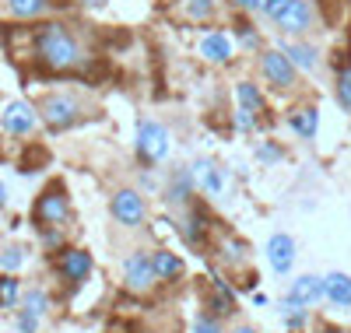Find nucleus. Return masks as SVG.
Returning <instances> with one entry per match:
<instances>
[{
  "mask_svg": "<svg viewBox=\"0 0 351 333\" xmlns=\"http://www.w3.org/2000/svg\"><path fill=\"white\" fill-rule=\"evenodd\" d=\"M32 46H36V56L39 64H46L49 71H71L81 64V42L74 39V32L60 21H49V25H39L36 36H32Z\"/></svg>",
  "mask_w": 351,
  "mask_h": 333,
  "instance_id": "1",
  "label": "nucleus"
},
{
  "mask_svg": "<svg viewBox=\"0 0 351 333\" xmlns=\"http://www.w3.org/2000/svg\"><path fill=\"white\" fill-rule=\"evenodd\" d=\"M267 18L278 28V36H285V39H309L319 25L316 0H285V4L278 11H271Z\"/></svg>",
  "mask_w": 351,
  "mask_h": 333,
  "instance_id": "2",
  "label": "nucleus"
},
{
  "mask_svg": "<svg viewBox=\"0 0 351 333\" xmlns=\"http://www.w3.org/2000/svg\"><path fill=\"white\" fill-rule=\"evenodd\" d=\"M134 147H137V158L144 165H158L169 158V147H172V137L165 130V123H158L155 116H141L137 119V137H134Z\"/></svg>",
  "mask_w": 351,
  "mask_h": 333,
  "instance_id": "3",
  "label": "nucleus"
},
{
  "mask_svg": "<svg viewBox=\"0 0 351 333\" xmlns=\"http://www.w3.org/2000/svg\"><path fill=\"white\" fill-rule=\"evenodd\" d=\"M260 77L267 81L271 92H281V95H288V92H295V88H299V67L291 64L278 46L260 53Z\"/></svg>",
  "mask_w": 351,
  "mask_h": 333,
  "instance_id": "4",
  "label": "nucleus"
},
{
  "mask_svg": "<svg viewBox=\"0 0 351 333\" xmlns=\"http://www.w3.org/2000/svg\"><path fill=\"white\" fill-rule=\"evenodd\" d=\"M109 210H112V221L123 225V228H141L144 221H148V204H144V197L137 190H130V186L112 193Z\"/></svg>",
  "mask_w": 351,
  "mask_h": 333,
  "instance_id": "5",
  "label": "nucleus"
},
{
  "mask_svg": "<svg viewBox=\"0 0 351 333\" xmlns=\"http://www.w3.org/2000/svg\"><path fill=\"white\" fill-rule=\"evenodd\" d=\"M197 56L211 67H228L232 56H236V39H232L225 28H208L197 39Z\"/></svg>",
  "mask_w": 351,
  "mask_h": 333,
  "instance_id": "6",
  "label": "nucleus"
},
{
  "mask_svg": "<svg viewBox=\"0 0 351 333\" xmlns=\"http://www.w3.org/2000/svg\"><path fill=\"white\" fill-rule=\"evenodd\" d=\"M263 253H267V263L278 278H288L291 270H295V260H299V246L295 238H291L288 232H274L267 238V246H263Z\"/></svg>",
  "mask_w": 351,
  "mask_h": 333,
  "instance_id": "7",
  "label": "nucleus"
},
{
  "mask_svg": "<svg viewBox=\"0 0 351 333\" xmlns=\"http://www.w3.org/2000/svg\"><path fill=\"white\" fill-rule=\"evenodd\" d=\"M39 112H43V119H46V123H49L53 130H67V127H74V123H77L81 106H77V99H74V95L56 92V95H46V102L39 106Z\"/></svg>",
  "mask_w": 351,
  "mask_h": 333,
  "instance_id": "8",
  "label": "nucleus"
},
{
  "mask_svg": "<svg viewBox=\"0 0 351 333\" xmlns=\"http://www.w3.org/2000/svg\"><path fill=\"white\" fill-rule=\"evenodd\" d=\"M123 281H127L130 291H148V288L158 281L155 263H152V253H144V249L127 253V260H123Z\"/></svg>",
  "mask_w": 351,
  "mask_h": 333,
  "instance_id": "9",
  "label": "nucleus"
},
{
  "mask_svg": "<svg viewBox=\"0 0 351 333\" xmlns=\"http://www.w3.org/2000/svg\"><path fill=\"white\" fill-rule=\"evenodd\" d=\"M278 49L299 67V74H316L319 64H324V53H319V46L309 42V39H285L281 36L278 39Z\"/></svg>",
  "mask_w": 351,
  "mask_h": 333,
  "instance_id": "10",
  "label": "nucleus"
},
{
  "mask_svg": "<svg viewBox=\"0 0 351 333\" xmlns=\"http://www.w3.org/2000/svg\"><path fill=\"white\" fill-rule=\"evenodd\" d=\"M0 127H4L8 134H14V137H28L39 127V112H36V106L14 99V102L4 106V112H0Z\"/></svg>",
  "mask_w": 351,
  "mask_h": 333,
  "instance_id": "11",
  "label": "nucleus"
},
{
  "mask_svg": "<svg viewBox=\"0 0 351 333\" xmlns=\"http://www.w3.org/2000/svg\"><path fill=\"white\" fill-rule=\"evenodd\" d=\"M327 291H324V278L319 274H299L295 281L288 284L285 291V306H295V309H309L316 301H324Z\"/></svg>",
  "mask_w": 351,
  "mask_h": 333,
  "instance_id": "12",
  "label": "nucleus"
},
{
  "mask_svg": "<svg viewBox=\"0 0 351 333\" xmlns=\"http://www.w3.org/2000/svg\"><path fill=\"white\" fill-rule=\"evenodd\" d=\"M67 214H71V204H67L64 186H49V190L36 200V221L46 225V228H49V225H64Z\"/></svg>",
  "mask_w": 351,
  "mask_h": 333,
  "instance_id": "13",
  "label": "nucleus"
},
{
  "mask_svg": "<svg viewBox=\"0 0 351 333\" xmlns=\"http://www.w3.org/2000/svg\"><path fill=\"white\" fill-rule=\"evenodd\" d=\"M190 172H193V179H197V190H204L208 197H221L225 186H228V172H225L218 162H211V158H197V162L190 165Z\"/></svg>",
  "mask_w": 351,
  "mask_h": 333,
  "instance_id": "14",
  "label": "nucleus"
},
{
  "mask_svg": "<svg viewBox=\"0 0 351 333\" xmlns=\"http://www.w3.org/2000/svg\"><path fill=\"white\" fill-rule=\"evenodd\" d=\"M285 123L299 140H316V134H319V106H313V102L291 106L288 116H285Z\"/></svg>",
  "mask_w": 351,
  "mask_h": 333,
  "instance_id": "15",
  "label": "nucleus"
},
{
  "mask_svg": "<svg viewBox=\"0 0 351 333\" xmlns=\"http://www.w3.org/2000/svg\"><path fill=\"white\" fill-rule=\"evenodd\" d=\"M236 102H239L243 112H250L253 119H260V123H263V112H267V95L260 92L256 81H250V77L236 81Z\"/></svg>",
  "mask_w": 351,
  "mask_h": 333,
  "instance_id": "16",
  "label": "nucleus"
},
{
  "mask_svg": "<svg viewBox=\"0 0 351 333\" xmlns=\"http://www.w3.org/2000/svg\"><path fill=\"white\" fill-rule=\"evenodd\" d=\"M60 274H64L71 284H81L88 274H92V253H84V249H64V256H60Z\"/></svg>",
  "mask_w": 351,
  "mask_h": 333,
  "instance_id": "17",
  "label": "nucleus"
},
{
  "mask_svg": "<svg viewBox=\"0 0 351 333\" xmlns=\"http://www.w3.org/2000/svg\"><path fill=\"white\" fill-rule=\"evenodd\" d=\"M324 291H327V301L334 309H351V274L330 270V274L324 278Z\"/></svg>",
  "mask_w": 351,
  "mask_h": 333,
  "instance_id": "18",
  "label": "nucleus"
},
{
  "mask_svg": "<svg viewBox=\"0 0 351 333\" xmlns=\"http://www.w3.org/2000/svg\"><path fill=\"white\" fill-rule=\"evenodd\" d=\"M208 309H211V316H218V319H225V316L236 312V291H232L221 278H215V281H211V298H208Z\"/></svg>",
  "mask_w": 351,
  "mask_h": 333,
  "instance_id": "19",
  "label": "nucleus"
},
{
  "mask_svg": "<svg viewBox=\"0 0 351 333\" xmlns=\"http://www.w3.org/2000/svg\"><path fill=\"white\" fill-rule=\"evenodd\" d=\"M193 190H197L193 172H190V169H180V172H172V175H169L165 200H169V204H186V200L193 197Z\"/></svg>",
  "mask_w": 351,
  "mask_h": 333,
  "instance_id": "20",
  "label": "nucleus"
},
{
  "mask_svg": "<svg viewBox=\"0 0 351 333\" xmlns=\"http://www.w3.org/2000/svg\"><path fill=\"white\" fill-rule=\"evenodd\" d=\"M180 14L190 25H208L218 18V0H180Z\"/></svg>",
  "mask_w": 351,
  "mask_h": 333,
  "instance_id": "21",
  "label": "nucleus"
},
{
  "mask_svg": "<svg viewBox=\"0 0 351 333\" xmlns=\"http://www.w3.org/2000/svg\"><path fill=\"white\" fill-rule=\"evenodd\" d=\"M152 263H155L158 281H176V278H183V260L176 256L172 249H155V253H152Z\"/></svg>",
  "mask_w": 351,
  "mask_h": 333,
  "instance_id": "22",
  "label": "nucleus"
},
{
  "mask_svg": "<svg viewBox=\"0 0 351 333\" xmlns=\"http://www.w3.org/2000/svg\"><path fill=\"white\" fill-rule=\"evenodd\" d=\"M176 228H180V235L190 242V246H200V242H204V235H208V225H204V214H200V210H193V214H186L180 225H176Z\"/></svg>",
  "mask_w": 351,
  "mask_h": 333,
  "instance_id": "23",
  "label": "nucleus"
},
{
  "mask_svg": "<svg viewBox=\"0 0 351 333\" xmlns=\"http://www.w3.org/2000/svg\"><path fill=\"white\" fill-rule=\"evenodd\" d=\"M334 99L341 106V112L351 116V64L337 71V81H334Z\"/></svg>",
  "mask_w": 351,
  "mask_h": 333,
  "instance_id": "24",
  "label": "nucleus"
},
{
  "mask_svg": "<svg viewBox=\"0 0 351 333\" xmlns=\"http://www.w3.org/2000/svg\"><path fill=\"white\" fill-rule=\"evenodd\" d=\"M46 8H49V0H8V11L14 18H39L46 14Z\"/></svg>",
  "mask_w": 351,
  "mask_h": 333,
  "instance_id": "25",
  "label": "nucleus"
},
{
  "mask_svg": "<svg viewBox=\"0 0 351 333\" xmlns=\"http://www.w3.org/2000/svg\"><path fill=\"white\" fill-rule=\"evenodd\" d=\"M253 155H256L260 165H278V162L285 158V147L274 144V140H260V144L253 147Z\"/></svg>",
  "mask_w": 351,
  "mask_h": 333,
  "instance_id": "26",
  "label": "nucleus"
},
{
  "mask_svg": "<svg viewBox=\"0 0 351 333\" xmlns=\"http://www.w3.org/2000/svg\"><path fill=\"white\" fill-rule=\"evenodd\" d=\"M21 306H25L28 312H36V316H46V309H49V295H46L43 288H28V291L21 295Z\"/></svg>",
  "mask_w": 351,
  "mask_h": 333,
  "instance_id": "27",
  "label": "nucleus"
},
{
  "mask_svg": "<svg viewBox=\"0 0 351 333\" xmlns=\"http://www.w3.org/2000/svg\"><path fill=\"white\" fill-rule=\"evenodd\" d=\"M18 298H21V284H18V278H0V309H11Z\"/></svg>",
  "mask_w": 351,
  "mask_h": 333,
  "instance_id": "28",
  "label": "nucleus"
},
{
  "mask_svg": "<svg viewBox=\"0 0 351 333\" xmlns=\"http://www.w3.org/2000/svg\"><path fill=\"white\" fill-rule=\"evenodd\" d=\"M236 39H239L246 49H260V32H256L246 18H236Z\"/></svg>",
  "mask_w": 351,
  "mask_h": 333,
  "instance_id": "29",
  "label": "nucleus"
},
{
  "mask_svg": "<svg viewBox=\"0 0 351 333\" xmlns=\"http://www.w3.org/2000/svg\"><path fill=\"white\" fill-rule=\"evenodd\" d=\"M309 323V309H295V306H285V330L288 333H302V326Z\"/></svg>",
  "mask_w": 351,
  "mask_h": 333,
  "instance_id": "30",
  "label": "nucleus"
},
{
  "mask_svg": "<svg viewBox=\"0 0 351 333\" xmlns=\"http://www.w3.org/2000/svg\"><path fill=\"white\" fill-rule=\"evenodd\" d=\"M190 333H221L218 316H211V312H197V316H193V330H190Z\"/></svg>",
  "mask_w": 351,
  "mask_h": 333,
  "instance_id": "31",
  "label": "nucleus"
},
{
  "mask_svg": "<svg viewBox=\"0 0 351 333\" xmlns=\"http://www.w3.org/2000/svg\"><path fill=\"white\" fill-rule=\"evenodd\" d=\"M21 263H25V249L21 246H11V249L0 253V267H4V270H18Z\"/></svg>",
  "mask_w": 351,
  "mask_h": 333,
  "instance_id": "32",
  "label": "nucleus"
},
{
  "mask_svg": "<svg viewBox=\"0 0 351 333\" xmlns=\"http://www.w3.org/2000/svg\"><path fill=\"white\" fill-rule=\"evenodd\" d=\"M232 8H239L246 14H267L271 11V0H232Z\"/></svg>",
  "mask_w": 351,
  "mask_h": 333,
  "instance_id": "33",
  "label": "nucleus"
},
{
  "mask_svg": "<svg viewBox=\"0 0 351 333\" xmlns=\"http://www.w3.org/2000/svg\"><path fill=\"white\" fill-rule=\"evenodd\" d=\"M39 323H43V316H36V312H28V309L18 312V333H39Z\"/></svg>",
  "mask_w": 351,
  "mask_h": 333,
  "instance_id": "34",
  "label": "nucleus"
},
{
  "mask_svg": "<svg viewBox=\"0 0 351 333\" xmlns=\"http://www.w3.org/2000/svg\"><path fill=\"white\" fill-rule=\"evenodd\" d=\"M221 249H225V260H243V242H232V238H225L221 242Z\"/></svg>",
  "mask_w": 351,
  "mask_h": 333,
  "instance_id": "35",
  "label": "nucleus"
},
{
  "mask_svg": "<svg viewBox=\"0 0 351 333\" xmlns=\"http://www.w3.org/2000/svg\"><path fill=\"white\" fill-rule=\"evenodd\" d=\"M253 306H256V309H263V306H267V295L256 291V295H253Z\"/></svg>",
  "mask_w": 351,
  "mask_h": 333,
  "instance_id": "36",
  "label": "nucleus"
},
{
  "mask_svg": "<svg viewBox=\"0 0 351 333\" xmlns=\"http://www.w3.org/2000/svg\"><path fill=\"white\" fill-rule=\"evenodd\" d=\"M232 333H256V330L250 323H243V326H232Z\"/></svg>",
  "mask_w": 351,
  "mask_h": 333,
  "instance_id": "37",
  "label": "nucleus"
},
{
  "mask_svg": "<svg viewBox=\"0 0 351 333\" xmlns=\"http://www.w3.org/2000/svg\"><path fill=\"white\" fill-rule=\"evenodd\" d=\"M74 4H88V8H102L106 0H74Z\"/></svg>",
  "mask_w": 351,
  "mask_h": 333,
  "instance_id": "38",
  "label": "nucleus"
},
{
  "mask_svg": "<svg viewBox=\"0 0 351 333\" xmlns=\"http://www.w3.org/2000/svg\"><path fill=\"white\" fill-rule=\"evenodd\" d=\"M8 204V190H4V183H0V207Z\"/></svg>",
  "mask_w": 351,
  "mask_h": 333,
  "instance_id": "39",
  "label": "nucleus"
},
{
  "mask_svg": "<svg viewBox=\"0 0 351 333\" xmlns=\"http://www.w3.org/2000/svg\"><path fill=\"white\" fill-rule=\"evenodd\" d=\"M281 4H285V0H271V11H278ZM271 11H267V14H271Z\"/></svg>",
  "mask_w": 351,
  "mask_h": 333,
  "instance_id": "40",
  "label": "nucleus"
},
{
  "mask_svg": "<svg viewBox=\"0 0 351 333\" xmlns=\"http://www.w3.org/2000/svg\"><path fill=\"white\" fill-rule=\"evenodd\" d=\"M319 333H337V330H330V326H327V330H319Z\"/></svg>",
  "mask_w": 351,
  "mask_h": 333,
  "instance_id": "41",
  "label": "nucleus"
}]
</instances>
